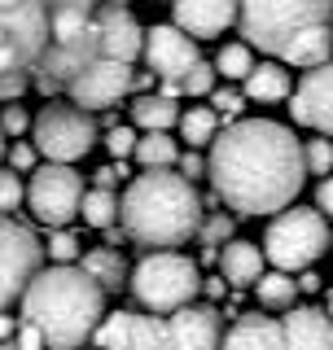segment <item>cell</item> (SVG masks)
Instances as JSON below:
<instances>
[{"instance_id": "obj_12", "label": "cell", "mask_w": 333, "mask_h": 350, "mask_svg": "<svg viewBox=\"0 0 333 350\" xmlns=\"http://www.w3.org/2000/svg\"><path fill=\"white\" fill-rule=\"evenodd\" d=\"M92 27H97V57H114L132 66L145 49V27L132 18L127 0H101L92 9Z\"/></svg>"}, {"instance_id": "obj_31", "label": "cell", "mask_w": 333, "mask_h": 350, "mask_svg": "<svg viewBox=\"0 0 333 350\" xmlns=\"http://www.w3.org/2000/svg\"><path fill=\"white\" fill-rule=\"evenodd\" d=\"M303 171H307V175H320V180L333 171V140H329V136L303 140Z\"/></svg>"}, {"instance_id": "obj_23", "label": "cell", "mask_w": 333, "mask_h": 350, "mask_svg": "<svg viewBox=\"0 0 333 350\" xmlns=\"http://www.w3.org/2000/svg\"><path fill=\"white\" fill-rule=\"evenodd\" d=\"M290 88H294V79L281 62H254L250 75L241 79V96H246V101H259V105H276V101L290 96Z\"/></svg>"}, {"instance_id": "obj_25", "label": "cell", "mask_w": 333, "mask_h": 350, "mask_svg": "<svg viewBox=\"0 0 333 350\" xmlns=\"http://www.w3.org/2000/svg\"><path fill=\"white\" fill-rule=\"evenodd\" d=\"M250 289H254V298H259L263 311H290L294 298H298L294 271H276V267H272V271L263 267V271H259V280H254Z\"/></svg>"}, {"instance_id": "obj_48", "label": "cell", "mask_w": 333, "mask_h": 350, "mask_svg": "<svg viewBox=\"0 0 333 350\" xmlns=\"http://www.w3.org/2000/svg\"><path fill=\"white\" fill-rule=\"evenodd\" d=\"M14 328H18V315H5V311H0V342H9V337H14Z\"/></svg>"}, {"instance_id": "obj_39", "label": "cell", "mask_w": 333, "mask_h": 350, "mask_svg": "<svg viewBox=\"0 0 333 350\" xmlns=\"http://www.w3.org/2000/svg\"><path fill=\"white\" fill-rule=\"evenodd\" d=\"M127 175H132V167H127L123 158H114V162H106V167L92 171V189H119Z\"/></svg>"}, {"instance_id": "obj_16", "label": "cell", "mask_w": 333, "mask_h": 350, "mask_svg": "<svg viewBox=\"0 0 333 350\" xmlns=\"http://www.w3.org/2000/svg\"><path fill=\"white\" fill-rule=\"evenodd\" d=\"M224 337V315L210 302H188L166 315V350H215Z\"/></svg>"}, {"instance_id": "obj_26", "label": "cell", "mask_w": 333, "mask_h": 350, "mask_svg": "<svg viewBox=\"0 0 333 350\" xmlns=\"http://www.w3.org/2000/svg\"><path fill=\"white\" fill-rule=\"evenodd\" d=\"M175 153H180V145H175L171 131H140L136 145H132V158L140 162V171H162V167H175Z\"/></svg>"}, {"instance_id": "obj_40", "label": "cell", "mask_w": 333, "mask_h": 350, "mask_svg": "<svg viewBox=\"0 0 333 350\" xmlns=\"http://www.w3.org/2000/svg\"><path fill=\"white\" fill-rule=\"evenodd\" d=\"M27 88H31L27 70H0V101H18Z\"/></svg>"}, {"instance_id": "obj_1", "label": "cell", "mask_w": 333, "mask_h": 350, "mask_svg": "<svg viewBox=\"0 0 333 350\" xmlns=\"http://www.w3.org/2000/svg\"><path fill=\"white\" fill-rule=\"evenodd\" d=\"M206 149V180L219 206H228L237 219L285 211L307 184L303 140L294 136V127L272 118H237L215 131Z\"/></svg>"}, {"instance_id": "obj_30", "label": "cell", "mask_w": 333, "mask_h": 350, "mask_svg": "<svg viewBox=\"0 0 333 350\" xmlns=\"http://www.w3.org/2000/svg\"><path fill=\"white\" fill-rule=\"evenodd\" d=\"M202 245H224V241H232L237 237V215H224V211H210V215H202V224H197V232H193Z\"/></svg>"}, {"instance_id": "obj_37", "label": "cell", "mask_w": 333, "mask_h": 350, "mask_svg": "<svg viewBox=\"0 0 333 350\" xmlns=\"http://www.w3.org/2000/svg\"><path fill=\"white\" fill-rule=\"evenodd\" d=\"M22 131H31V114H27V109H22L18 101H5V105H0V136H22Z\"/></svg>"}, {"instance_id": "obj_13", "label": "cell", "mask_w": 333, "mask_h": 350, "mask_svg": "<svg viewBox=\"0 0 333 350\" xmlns=\"http://www.w3.org/2000/svg\"><path fill=\"white\" fill-rule=\"evenodd\" d=\"M290 114L298 127H312L316 136H333V57L303 70L298 88H290Z\"/></svg>"}, {"instance_id": "obj_42", "label": "cell", "mask_w": 333, "mask_h": 350, "mask_svg": "<svg viewBox=\"0 0 333 350\" xmlns=\"http://www.w3.org/2000/svg\"><path fill=\"white\" fill-rule=\"evenodd\" d=\"M9 346H14V350H44V337H40V328H31L27 320H18L14 337H9Z\"/></svg>"}, {"instance_id": "obj_5", "label": "cell", "mask_w": 333, "mask_h": 350, "mask_svg": "<svg viewBox=\"0 0 333 350\" xmlns=\"http://www.w3.org/2000/svg\"><path fill=\"white\" fill-rule=\"evenodd\" d=\"M197 280L202 267L197 258L180 254V250H149L136 267H127V289L145 311L153 315H171L197 298Z\"/></svg>"}, {"instance_id": "obj_7", "label": "cell", "mask_w": 333, "mask_h": 350, "mask_svg": "<svg viewBox=\"0 0 333 350\" xmlns=\"http://www.w3.org/2000/svg\"><path fill=\"white\" fill-rule=\"evenodd\" d=\"M97 136H101L97 118L79 105H66V101H49L31 118V145H36V153L44 162H71L75 167L79 158L92 153Z\"/></svg>"}, {"instance_id": "obj_9", "label": "cell", "mask_w": 333, "mask_h": 350, "mask_svg": "<svg viewBox=\"0 0 333 350\" xmlns=\"http://www.w3.org/2000/svg\"><path fill=\"white\" fill-rule=\"evenodd\" d=\"M49 40V14L40 0L0 5V70H31Z\"/></svg>"}, {"instance_id": "obj_20", "label": "cell", "mask_w": 333, "mask_h": 350, "mask_svg": "<svg viewBox=\"0 0 333 350\" xmlns=\"http://www.w3.org/2000/svg\"><path fill=\"white\" fill-rule=\"evenodd\" d=\"M215 262H219V276L228 280V289H250V284L259 280V271L268 267L259 241H241V237L224 241V250H219Z\"/></svg>"}, {"instance_id": "obj_19", "label": "cell", "mask_w": 333, "mask_h": 350, "mask_svg": "<svg viewBox=\"0 0 333 350\" xmlns=\"http://www.w3.org/2000/svg\"><path fill=\"white\" fill-rule=\"evenodd\" d=\"M215 350H285L281 346V320L272 315H232V328L219 337Z\"/></svg>"}, {"instance_id": "obj_34", "label": "cell", "mask_w": 333, "mask_h": 350, "mask_svg": "<svg viewBox=\"0 0 333 350\" xmlns=\"http://www.w3.org/2000/svg\"><path fill=\"white\" fill-rule=\"evenodd\" d=\"M22 197H27V184H22L18 171L0 167V215H14L22 206Z\"/></svg>"}, {"instance_id": "obj_4", "label": "cell", "mask_w": 333, "mask_h": 350, "mask_svg": "<svg viewBox=\"0 0 333 350\" xmlns=\"http://www.w3.org/2000/svg\"><path fill=\"white\" fill-rule=\"evenodd\" d=\"M329 14H333V0H237V22L232 27L250 49L276 57L298 31L329 22Z\"/></svg>"}, {"instance_id": "obj_49", "label": "cell", "mask_w": 333, "mask_h": 350, "mask_svg": "<svg viewBox=\"0 0 333 350\" xmlns=\"http://www.w3.org/2000/svg\"><path fill=\"white\" fill-rule=\"evenodd\" d=\"M44 9H53V5H84V9H97L101 5V0H40Z\"/></svg>"}, {"instance_id": "obj_38", "label": "cell", "mask_w": 333, "mask_h": 350, "mask_svg": "<svg viewBox=\"0 0 333 350\" xmlns=\"http://www.w3.org/2000/svg\"><path fill=\"white\" fill-rule=\"evenodd\" d=\"M136 136H140V131H136V127H123V123L106 127V149H110V158H132Z\"/></svg>"}, {"instance_id": "obj_36", "label": "cell", "mask_w": 333, "mask_h": 350, "mask_svg": "<svg viewBox=\"0 0 333 350\" xmlns=\"http://www.w3.org/2000/svg\"><path fill=\"white\" fill-rule=\"evenodd\" d=\"M5 162H9V171H18V175H31L40 167V153H36V145L31 140H14V145H5Z\"/></svg>"}, {"instance_id": "obj_24", "label": "cell", "mask_w": 333, "mask_h": 350, "mask_svg": "<svg viewBox=\"0 0 333 350\" xmlns=\"http://www.w3.org/2000/svg\"><path fill=\"white\" fill-rule=\"evenodd\" d=\"M127 114H132V127L136 131H171L175 118H180V105L158 96V92H136L132 105H127Z\"/></svg>"}, {"instance_id": "obj_18", "label": "cell", "mask_w": 333, "mask_h": 350, "mask_svg": "<svg viewBox=\"0 0 333 350\" xmlns=\"http://www.w3.org/2000/svg\"><path fill=\"white\" fill-rule=\"evenodd\" d=\"M281 346L285 350H333V320L320 306H290L281 320Z\"/></svg>"}, {"instance_id": "obj_52", "label": "cell", "mask_w": 333, "mask_h": 350, "mask_svg": "<svg viewBox=\"0 0 333 350\" xmlns=\"http://www.w3.org/2000/svg\"><path fill=\"white\" fill-rule=\"evenodd\" d=\"M0 350H14V346H9V342H0Z\"/></svg>"}, {"instance_id": "obj_14", "label": "cell", "mask_w": 333, "mask_h": 350, "mask_svg": "<svg viewBox=\"0 0 333 350\" xmlns=\"http://www.w3.org/2000/svg\"><path fill=\"white\" fill-rule=\"evenodd\" d=\"M92 342L101 350H166V320L140 311H110L92 328Z\"/></svg>"}, {"instance_id": "obj_17", "label": "cell", "mask_w": 333, "mask_h": 350, "mask_svg": "<svg viewBox=\"0 0 333 350\" xmlns=\"http://www.w3.org/2000/svg\"><path fill=\"white\" fill-rule=\"evenodd\" d=\"M237 22V0H171V27L188 40H215Z\"/></svg>"}, {"instance_id": "obj_41", "label": "cell", "mask_w": 333, "mask_h": 350, "mask_svg": "<svg viewBox=\"0 0 333 350\" xmlns=\"http://www.w3.org/2000/svg\"><path fill=\"white\" fill-rule=\"evenodd\" d=\"M175 171H180L188 184H197V180L206 175V158H202L197 149H188V153H175Z\"/></svg>"}, {"instance_id": "obj_8", "label": "cell", "mask_w": 333, "mask_h": 350, "mask_svg": "<svg viewBox=\"0 0 333 350\" xmlns=\"http://www.w3.org/2000/svg\"><path fill=\"white\" fill-rule=\"evenodd\" d=\"M79 197H84V175L71 162H40L31 171L22 202L31 206V215L44 228H66L71 219H79Z\"/></svg>"}, {"instance_id": "obj_27", "label": "cell", "mask_w": 333, "mask_h": 350, "mask_svg": "<svg viewBox=\"0 0 333 350\" xmlns=\"http://www.w3.org/2000/svg\"><path fill=\"white\" fill-rule=\"evenodd\" d=\"M175 127H180V140L188 149H206L210 140H215L219 131V114L210 105H188L180 118H175Z\"/></svg>"}, {"instance_id": "obj_53", "label": "cell", "mask_w": 333, "mask_h": 350, "mask_svg": "<svg viewBox=\"0 0 333 350\" xmlns=\"http://www.w3.org/2000/svg\"><path fill=\"white\" fill-rule=\"evenodd\" d=\"M0 5H14V0H0Z\"/></svg>"}, {"instance_id": "obj_35", "label": "cell", "mask_w": 333, "mask_h": 350, "mask_svg": "<svg viewBox=\"0 0 333 350\" xmlns=\"http://www.w3.org/2000/svg\"><path fill=\"white\" fill-rule=\"evenodd\" d=\"M206 101H210L215 114H224V118H232V114H241V109H246V96H241V88H232V83H224V88L215 83L206 92Z\"/></svg>"}, {"instance_id": "obj_21", "label": "cell", "mask_w": 333, "mask_h": 350, "mask_svg": "<svg viewBox=\"0 0 333 350\" xmlns=\"http://www.w3.org/2000/svg\"><path fill=\"white\" fill-rule=\"evenodd\" d=\"M329 57H333V27L329 22H316V27L298 31V36L276 53L281 66H298V70H312V66L329 62Z\"/></svg>"}, {"instance_id": "obj_3", "label": "cell", "mask_w": 333, "mask_h": 350, "mask_svg": "<svg viewBox=\"0 0 333 350\" xmlns=\"http://www.w3.org/2000/svg\"><path fill=\"white\" fill-rule=\"evenodd\" d=\"M206 206L197 189L175 167L140 171L119 197V228L127 232L132 245L145 250H175L197 232Z\"/></svg>"}, {"instance_id": "obj_44", "label": "cell", "mask_w": 333, "mask_h": 350, "mask_svg": "<svg viewBox=\"0 0 333 350\" xmlns=\"http://www.w3.org/2000/svg\"><path fill=\"white\" fill-rule=\"evenodd\" d=\"M197 293H206V298H224L228 280L224 276H202V280H197Z\"/></svg>"}, {"instance_id": "obj_47", "label": "cell", "mask_w": 333, "mask_h": 350, "mask_svg": "<svg viewBox=\"0 0 333 350\" xmlns=\"http://www.w3.org/2000/svg\"><path fill=\"white\" fill-rule=\"evenodd\" d=\"M153 83H158V79H153L149 70H132V92H149Z\"/></svg>"}, {"instance_id": "obj_22", "label": "cell", "mask_w": 333, "mask_h": 350, "mask_svg": "<svg viewBox=\"0 0 333 350\" xmlns=\"http://www.w3.org/2000/svg\"><path fill=\"white\" fill-rule=\"evenodd\" d=\"M79 271L106 293V298L119 293V289H127V258H123V250H110V245L88 250V254H79Z\"/></svg>"}, {"instance_id": "obj_50", "label": "cell", "mask_w": 333, "mask_h": 350, "mask_svg": "<svg viewBox=\"0 0 333 350\" xmlns=\"http://www.w3.org/2000/svg\"><path fill=\"white\" fill-rule=\"evenodd\" d=\"M5 145H9V140H5V136H0V162H5Z\"/></svg>"}, {"instance_id": "obj_10", "label": "cell", "mask_w": 333, "mask_h": 350, "mask_svg": "<svg viewBox=\"0 0 333 350\" xmlns=\"http://www.w3.org/2000/svg\"><path fill=\"white\" fill-rule=\"evenodd\" d=\"M44 267V245L27 224H18L14 215H0V311H9L27 280Z\"/></svg>"}, {"instance_id": "obj_43", "label": "cell", "mask_w": 333, "mask_h": 350, "mask_svg": "<svg viewBox=\"0 0 333 350\" xmlns=\"http://www.w3.org/2000/svg\"><path fill=\"white\" fill-rule=\"evenodd\" d=\"M316 211L333 224V175H325V180L316 184Z\"/></svg>"}, {"instance_id": "obj_51", "label": "cell", "mask_w": 333, "mask_h": 350, "mask_svg": "<svg viewBox=\"0 0 333 350\" xmlns=\"http://www.w3.org/2000/svg\"><path fill=\"white\" fill-rule=\"evenodd\" d=\"M329 320H333V293H329Z\"/></svg>"}, {"instance_id": "obj_32", "label": "cell", "mask_w": 333, "mask_h": 350, "mask_svg": "<svg viewBox=\"0 0 333 350\" xmlns=\"http://www.w3.org/2000/svg\"><path fill=\"white\" fill-rule=\"evenodd\" d=\"M215 83H219L215 66L197 57V62H193V66H188V70L180 75V96H206V92H210V88H215Z\"/></svg>"}, {"instance_id": "obj_29", "label": "cell", "mask_w": 333, "mask_h": 350, "mask_svg": "<svg viewBox=\"0 0 333 350\" xmlns=\"http://www.w3.org/2000/svg\"><path fill=\"white\" fill-rule=\"evenodd\" d=\"M210 66H215V75L224 83H241L250 75V66H254V49H250L246 40H232V44H224V49L215 53V62H210Z\"/></svg>"}, {"instance_id": "obj_6", "label": "cell", "mask_w": 333, "mask_h": 350, "mask_svg": "<svg viewBox=\"0 0 333 350\" xmlns=\"http://www.w3.org/2000/svg\"><path fill=\"white\" fill-rule=\"evenodd\" d=\"M259 250H263V262H272L276 271H303L329 250V219L316 206L290 202L285 211L272 215Z\"/></svg>"}, {"instance_id": "obj_15", "label": "cell", "mask_w": 333, "mask_h": 350, "mask_svg": "<svg viewBox=\"0 0 333 350\" xmlns=\"http://www.w3.org/2000/svg\"><path fill=\"white\" fill-rule=\"evenodd\" d=\"M140 57H145V70L153 79H180L202 53H197V40H188L180 27L153 22V27H145V49H140Z\"/></svg>"}, {"instance_id": "obj_45", "label": "cell", "mask_w": 333, "mask_h": 350, "mask_svg": "<svg viewBox=\"0 0 333 350\" xmlns=\"http://www.w3.org/2000/svg\"><path fill=\"white\" fill-rule=\"evenodd\" d=\"M294 284H298V293H320V289H325V276L312 271V267H303V276H298Z\"/></svg>"}, {"instance_id": "obj_28", "label": "cell", "mask_w": 333, "mask_h": 350, "mask_svg": "<svg viewBox=\"0 0 333 350\" xmlns=\"http://www.w3.org/2000/svg\"><path fill=\"white\" fill-rule=\"evenodd\" d=\"M79 215H84L88 228H110V224H119V193H114V189H84Z\"/></svg>"}, {"instance_id": "obj_2", "label": "cell", "mask_w": 333, "mask_h": 350, "mask_svg": "<svg viewBox=\"0 0 333 350\" xmlns=\"http://www.w3.org/2000/svg\"><path fill=\"white\" fill-rule=\"evenodd\" d=\"M22 320L40 328L44 350H79L106 315V293L75 262L40 267L22 289Z\"/></svg>"}, {"instance_id": "obj_46", "label": "cell", "mask_w": 333, "mask_h": 350, "mask_svg": "<svg viewBox=\"0 0 333 350\" xmlns=\"http://www.w3.org/2000/svg\"><path fill=\"white\" fill-rule=\"evenodd\" d=\"M101 237H106V245L110 250H119V245H127V232L119 224H110V228H101Z\"/></svg>"}, {"instance_id": "obj_11", "label": "cell", "mask_w": 333, "mask_h": 350, "mask_svg": "<svg viewBox=\"0 0 333 350\" xmlns=\"http://www.w3.org/2000/svg\"><path fill=\"white\" fill-rule=\"evenodd\" d=\"M66 92H71V105L88 109V114L114 109L132 92V66L114 62V57H92L71 83H66Z\"/></svg>"}, {"instance_id": "obj_33", "label": "cell", "mask_w": 333, "mask_h": 350, "mask_svg": "<svg viewBox=\"0 0 333 350\" xmlns=\"http://www.w3.org/2000/svg\"><path fill=\"white\" fill-rule=\"evenodd\" d=\"M44 254L53 262H75L79 258V237L71 232V228H49V245H44Z\"/></svg>"}]
</instances>
